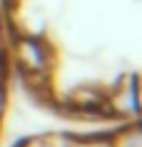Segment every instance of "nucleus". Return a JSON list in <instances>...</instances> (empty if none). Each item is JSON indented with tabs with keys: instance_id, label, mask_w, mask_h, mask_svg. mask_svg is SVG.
Listing matches in <instances>:
<instances>
[{
	"instance_id": "nucleus-4",
	"label": "nucleus",
	"mask_w": 142,
	"mask_h": 147,
	"mask_svg": "<svg viewBox=\"0 0 142 147\" xmlns=\"http://www.w3.org/2000/svg\"><path fill=\"white\" fill-rule=\"evenodd\" d=\"M23 147H67L65 140H47V137H35L30 142H25Z\"/></svg>"
},
{
	"instance_id": "nucleus-1",
	"label": "nucleus",
	"mask_w": 142,
	"mask_h": 147,
	"mask_svg": "<svg viewBox=\"0 0 142 147\" xmlns=\"http://www.w3.org/2000/svg\"><path fill=\"white\" fill-rule=\"evenodd\" d=\"M15 62L20 72L25 75V82L35 90L42 92L50 80V67H52V50L42 38L38 35H23L15 40Z\"/></svg>"
},
{
	"instance_id": "nucleus-2",
	"label": "nucleus",
	"mask_w": 142,
	"mask_h": 147,
	"mask_svg": "<svg viewBox=\"0 0 142 147\" xmlns=\"http://www.w3.org/2000/svg\"><path fill=\"white\" fill-rule=\"evenodd\" d=\"M105 112L112 117H137V92H135V75L122 78L110 92H105Z\"/></svg>"
},
{
	"instance_id": "nucleus-6",
	"label": "nucleus",
	"mask_w": 142,
	"mask_h": 147,
	"mask_svg": "<svg viewBox=\"0 0 142 147\" xmlns=\"http://www.w3.org/2000/svg\"><path fill=\"white\" fill-rule=\"evenodd\" d=\"M5 112V87H3V80H0V117Z\"/></svg>"
},
{
	"instance_id": "nucleus-3",
	"label": "nucleus",
	"mask_w": 142,
	"mask_h": 147,
	"mask_svg": "<svg viewBox=\"0 0 142 147\" xmlns=\"http://www.w3.org/2000/svg\"><path fill=\"white\" fill-rule=\"evenodd\" d=\"M120 145L122 147H142V125L130 127L120 135Z\"/></svg>"
},
{
	"instance_id": "nucleus-5",
	"label": "nucleus",
	"mask_w": 142,
	"mask_h": 147,
	"mask_svg": "<svg viewBox=\"0 0 142 147\" xmlns=\"http://www.w3.org/2000/svg\"><path fill=\"white\" fill-rule=\"evenodd\" d=\"M135 92H137V107H140V115H142V75L135 78Z\"/></svg>"
}]
</instances>
